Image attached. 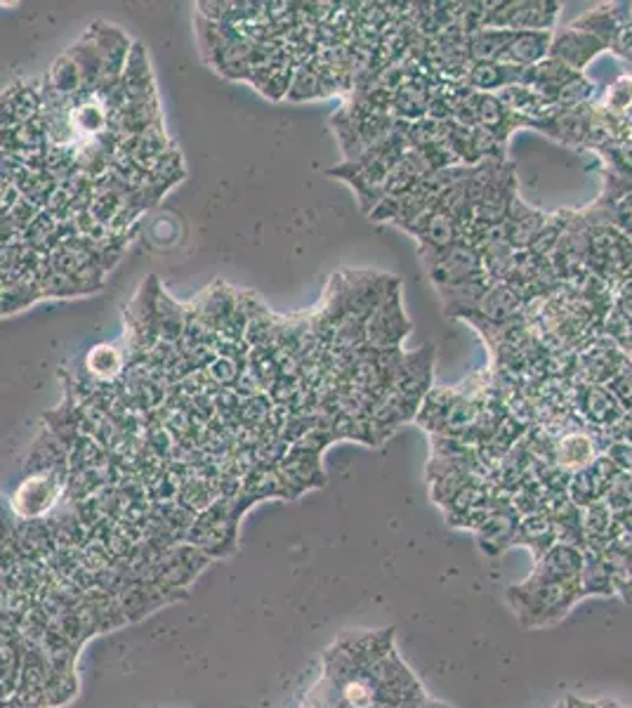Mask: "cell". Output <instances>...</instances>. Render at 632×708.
I'll return each mask as SVG.
<instances>
[{
  "label": "cell",
  "mask_w": 632,
  "mask_h": 708,
  "mask_svg": "<svg viewBox=\"0 0 632 708\" xmlns=\"http://www.w3.org/2000/svg\"><path fill=\"white\" fill-rule=\"evenodd\" d=\"M602 109L606 114L616 117V119H625L632 111V73H623L616 81H613L602 100Z\"/></svg>",
  "instance_id": "5bb4252c"
},
{
  "label": "cell",
  "mask_w": 632,
  "mask_h": 708,
  "mask_svg": "<svg viewBox=\"0 0 632 708\" xmlns=\"http://www.w3.org/2000/svg\"><path fill=\"white\" fill-rule=\"evenodd\" d=\"M583 364H585L588 378L604 383V381H611L621 371V354L616 345L604 343V345L592 347L583 357Z\"/></svg>",
  "instance_id": "7c38bea8"
},
{
  "label": "cell",
  "mask_w": 632,
  "mask_h": 708,
  "mask_svg": "<svg viewBox=\"0 0 632 708\" xmlns=\"http://www.w3.org/2000/svg\"><path fill=\"white\" fill-rule=\"evenodd\" d=\"M613 295H616L619 301L632 305V267L621 279L613 282Z\"/></svg>",
  "instance_id": "e0dca14e"
},
{
  "label": "cell",
  "mask_w": 632,
  "mask_h": 708,
  "mask_svg": "<svg viewBox=\"0 0 632 708\" xmlns=\"http://www.w3.org/2000/svg\"><path fill=\"white\" fill-rule=\"evenodd\" d=\"M427 270L432 274V282L437 289L441 286H456L470 279L485 276V265H481V255L468 241H456V244L446 246L437 253H427Z\"/></svg>",
  "instance_id": "7a4b0ae2"
},
{
  "label": "cell",
  "mask_w": 632,
  "mask_h": 708,
  "mask_svg": "<svg viewBox=\"0 0 632 708\" xmlns=\"http://www.w3.org/2000/svg\"><path fill=\"white\" fill-rule=\"evenodd\" d=\"M527 307V297L512 289L506 282H496L481 297V303L475 314H481L491 324H506L512 322L517 314H522Z\"/></svg>",
  "instance_id": "9c48e42d"
},
{
  "label": "cell",
  "mask_w": 632,
  "mask_h": 708,
  "mask_svg": "<svg viewBox=\"0 0 632 708\" xmlns=\"http://www.w3.org/2000/svg\"><path fill=\"white\" fill-rule=\"evenodd\" d=\"M604 48L606 45L598 39V36L569 27L560 33H552L548 58L562 62L575 73H581Z\"/></svg>",
  "instance_id": "8992f818"
},
{
  "label": "cell",
  "mask_w": 632,
  "mask_h": 708,
  "mask_svg": "<svg viewBox=\"0 0 632 708\" xmlns=\"http://www.w3.org/2000/svg\"><path fill=\"white\" fill-rule=\"evenodd\" d=\"M632 8V6H630ZM630 20H632V10H630Z\"/></svg>",
  "instance_id": "ac0fdd59"
},
{
  "label": "cell",
  "mask_w": 632,
  "mask_h": 708,
  "mask_svg": "<svg viewBox=\"0 0 632 708\" xmlns=\"http://www.w3.org/2000/svg\"><path fill=\"white\" fill-rule=\"evenodd\" d=\"M594 458H598V444L585 433L573 431L554 442V463L569 475L583 471Z\"/></svg>",
  "instance_id": "30bf717a"
},
{
  "label": "cell",
  "mask_w": 632,
  "mask_h": 708,
  "mask_svg": "<svg viewBox=\"0 0 632 708\" xmlns=\"http://www.w3.org/2000/svg\"><path fill=\"white\" fill-rule=\"evenodd\" d=\"M621 475L623 471L619 468V463H613L609 456H598L583 471L571 475L569 498L573 500V506L588 508L592 503L604 500Z\"/></svg>",
  "instance_id": "5b68a950"
},
{
  "label": "cell",
  "mask_w": 632,
  "mask_h": 708,
  "mask_svg": "<svg viewBox=\"0 0 632 708\" xmlns=\"http://www.w3.org/2000/svg\"><path fill=\"white\" fill-rule=\"evenodd\" d=\"M456 399V393L451 390H435V393H427L422 399V408L418 412V421L422 427L432 433H444L446 427V416H449V408Z\"/></svg>",
  "instance_id": "4fadbf2b"
},
{
  "label": "cell",
  "mask_w": 632,
  "mask_h": 708,
  "mask_svg": "<svg viewBox=\"0 0 632 708\" xmlns=\"http://www.w3.org/2000/svg\"><path fill=\"white\" fill-rule=\"evenodd\" d=\"M609 48L619 54V58L632 62V20H625L619 31L613 33Z\"/></svg>",
  "instance_id": "2e32d148"
},
{
  "label": "cell",
  "mask_w": 632,
  "mask_h": 708,
  "mask_svg": "<svg viewBox=\"0 0 632 708\" xmlns=\"http://www.w3.org/2000/svg\"><path fill=\"white\" fill-rule=\"evenodd\" d=\"M583 414L592 425L602 427H616L623 418V404L616 399V395L611 393L609 387L602 385H585L583 393Z\"/></svg>",
  "instance_id": "8fae6325"
},
{
  "label": "cell",
  "mask_w": 632,
  "mask_h": 708,
  "mask_svg": "<svg viewBox=\"0 0 632 708\" xmlns=\"http://www.w3.org/2000/svg\"><path fill=\"white\" fill-rule=\"evenodd\" d=\"M611 393L616 395V399L623 404V406H632V366L628 368H621L616 376L611 378L609 383Z\"/></svg>",
  "instance_id": "9a60e30c"
},
{
  "label": "cell",
  "mask_w": 632,
  "mask_h": 708,
  "mask_svg": "<svg viewBox=\"0 0 632 708\" xmlns=\"http://www.w3.org/2000/svg\"><path fill=\"white\" fill-rule=\"evenodd\" d=\"M546 222H548L546 213L529 209L527 203H522L514 196L506 220L500 222V227H503V236L514 251H527L536 241V236L546 227Z\"/></svg>",
  "instance_id": "52a82bcc"
},
{
  "label": "cell",
  "mask_w": 632,
  "mask_h": 708,
  "mask_svg": "<svg viewBox=\"0 0 632 708\" xmlns=\"http://www.w3.org/2000/svg\"><path fill=\"white\" fill-rule=\"evenodd\" d=\"M408 328H411V322L404 314L401 295L397 289H389L385 301L370 314L366 324V338L376 347V352H395L399 350Z\"/></svg>",
  "instance_id": "3957f363"
},
{
  "label": "cell",
  "mask_w": 632,
  "mask_h": 708,
  "mask_svg": "<svg viewBox=\"0 0 632 708\" xmlns=\"http://www.w3.org/2000/svg\"><path fill=\"white\" fill-rule=\"evenodd\" d=\"M632 267V239L611 222L590 227L588 272L602 282H616Z\"/></svg>",
  "instance_id": "6da1fadb"
},
{
  "label": "cell",
  "mask_w": 632,
  "mask_h": 708,
  "mask_svg": "<svg viewBox=\"0 0 632 708\" xmlns=\"http://www.w3.org/2000/svg\"><path fill=\"white\" fill-rule=\"evenodd\" d=\"M552 43V31H512V39L506 45L503 58L498 64L514 67V69H529L548 60Z\"/></svg>",
  "instance_id": "ba28073f"
},
{
  "label": "cell",
  "mask_w": 632,
  "mask_h": 708,
  "mask_svg": "<svg viewBox=\"0 0 632 708\" xmlns=\"http://www.w3.org/2000/svg\"><path fill=\"white\" fill-rule=\"evenodd\" d=\"M487 14V29L506 31H552L557 22V3H496Z\"/></svg>",
  "instance_id": "277c9868"
}]
</instances>
